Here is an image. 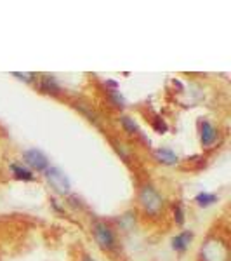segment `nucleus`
Returning <instances> with one entry per match:
<instances>
[{"instance_id": "nucleus-11", "label": "nucleus", "mask_w": 231, "mask_h": 261, "mask_svg": "<svg viewBox=\"0 0 231 261\" xmlns=\"http://www.w3.org/2000/svg\"><path fill=\"white\" fill-rule=\"evenodd\" d=\"M122 124L125 125V127H127L129 130H131V133H134V130H137V127H136V124H134V122L129 119V117H124V119H122Z\"/></svg>"}, {"instance_id": "nucleus-4", "label": "nucleus", "mask_w": 231, "mask_h": 261, "mask_svg": "<svg viewBox=\"0 0 231 261\" xmlns=\"http://www.w3.org/2000/svg\"><path fill=\"white\" fill-rule=\"evenodd\" d=\"M94 235L96 241H98V244L103 249H111L113 244H115V237H113V231L110 230V226L101 221L94 223Z\"/></svg>"}, {"instance_id": "nucleus-6", "label": "nucleus", "mask_w": 231, "mask_h": 261, "mask_svg": "<svg viewBox=\"0 0 231 261\" xmlns=\"http://www.w3.org/2000/svg\"><path fill=\"white\" fill-rule=\"evenodd\" d=\"M216 138H217V133H216V129L212 127L211 122H204V124H201V145L204 146L212 145V143L216 141Z\"/></svg>"}, {"instance_id": "nucleus-5", "label": "nucleus", "mask_w": 231, "mask_h": 261, "mask_svg": "<svg viewBox=\"0 0 231 261\" xmlns=\"http://www.w3.org/2000/svg\"><path fill=\"white\" fill-rule=\"evenodd\" d=\"M24 161L30 167L37 171H44L47 167V159L44 157V153H40L39 150H28L24 153Z\"/></svg>"}, {"instance_id": "nucleus-2", "label": "nucleus", "mask_w": 231, "mask_h": 261, "mask_svg": "<svg viewBox=\"0 0 231 261\" xmlns=\"http://www.w3.org/2000/svg\"><path fill=\"white\" fill-rule=\"evenodd\" d=\"M201 256L205 261H226L228 249L221 241H209L201 249Z\"/></svg>"}, {"instance_id": "nucleus-13", "label": "nucleus", "mask_w": 231, "mask_h": 261, "mask_svg": "<svg viewBox=\"0 0 231 261\" xmlns=\"http://www.w3.org/2000/svg\"><path fill=\"white\" fill-rule=\"evenodd\" d=\"M178 221L183 223V213H181V207H178Z\"/></svg>"}, {"instance_id": "nucleus-8", "label": "nucleus", "mask_w": 231, "mask_h": 261, "mask_svg": "<svg viewBox=\"0 0 231 261\" xmlns=\"http://www.w3.org/2000/svg\"><path fill=\"white\" fill-rule=\"evenodd\" d=\"M157 157L160 159L162 162H165V164H174L176 161H178V157H176V155L172 153L170 150H165V148H163V150H158V151H157Z\"/></svg>"}, {"instance_id": "nucleus-1", "label": "nucleus", "mask_w": 231, "mask_h": 261, "mask_svg": "<svg viewBox=\"0 0 231 261\" xmlns=\"http://www.w3.org/2000/svg\"><path fill=\"white\" fill-rule=\"evenodd\" d=\"M139 199H141L146 211L151 213V214H157L162 209V204H163L162 197L158 195V192L155 190L153 187H148V185L142 187V190L139 193Z\"/></svg>"}, {"instance_id": "nucleus-7", "label": "nucleus", "mask_w": 231, "mask_h": 261, "mask_svg": "<svg viewBox=\"0 0 231 261\" xmlns=\"http://www.w3.org/2000/svg\"><path fill=\"white\" fill-rule=\"evenodd\" d=\"M190 241H191V233H190V231H184V233L178 235V237L174 239V249L184 251L188 244H190Z\"/></svg>"}, {"instance_id": "nucleus-3", "label": "nucleus", "mask_w": 231, "mask_h": 261, "mask_svg": "<svg viewBox=\"0 0 231 261\" xmlns=\"http://www.w3.org/2000/svg\"><path fill=\"white\" fill-rule=\"evenodd\" d=\"M47 181L50 183V187L54 188L57 193H68L70 192V181L65 176V172H61L57 167H50L47 169Z\"/></svg>"}, {"instance_id": "nucleus-10", "label": "nucleus", "mask_w": 231, "mask_h": 261, "mask_svg": "<svg viewBox=\"0 0 231 261\" xmlns=\"http://www.w3.org/2000/svg\"><path fill=\"white\" fill-rule=\"evenodd\" d=\"M196 200H198L200 205H209V204H212V202H216V195H209V193H200V195L196 197Z\"/></svg>"}, {"instance_id": "nucleus-12", "label": "nucleus", "mask_w": 231, "mask_h": 261, "mask_svg": "<svg viewBox=\"0 0 231 261\" xmlns=\"http://www.w3.org/2000/svg\"><path fill=\"white\" fill-rule=\"evenodd\" d=\"M16 77L24 79V81H32V73H14Z\"/></svg>"}, {"instance_id": "nucleus-14", "label": "nucleus", "mask_w": 231, "mask_h": 261, "mask_svg": "<svg viewBox=\"0 0 231 261\" xmlns=\"http://www.w3.org/2000/svg\"><path fill=\"white\" fill-rule=\"evenodd\" d=\"M83 261H94V259H91V258H85V259H83Z\"/></svg>"}, {"instance_id": "nucleus-9", "label": "nucleus", "mask_w": 231, "mask_h": 261, "mask_svg": "<svg viewBox=\"0 0 231 261\" xmlns=\"http://www.w3.org/2000/svg\"><path fill=\"white\" fill-rule=\"evenodd\" d=\"M12 171H14L16 178H19V179H26V181L33 179V176L30 174V172H28L26 169H23V167H19V166H12Z\"/></svg>"}]
</instances>
